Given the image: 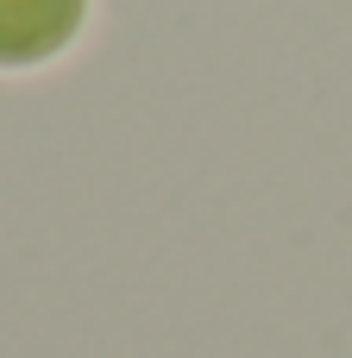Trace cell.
Wrapping results in <instances>:
<instances>
[{
    "mask_svg": "<svg viewBox=\"0 0 352 358\" xmlns=\"http://www.w3.org/2000/svg\"><path fill=\"white\" fill-rule=\"evenodd\" d=\"M101 0H0V76L69 63L94 31Z\"/></svg>",
    "mask_w": 352,
    "mask_h": 358,
    "instance_id": "cell-1",
    "label": "cell"
}]
</instances>
